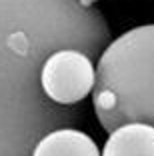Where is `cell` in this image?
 Here are the masks:
<instances>
[{"mask_svg":"<svg viewBox=\"0 0 154 156\" xmlns=\"http://www.w3.org/2000/svg\"><path fill=\"white\" fill-rule=\"evenodd\" d=\"M92 2L0 0V156H32L44 134L80 122L78 106L46 98L40 70L60 48L102 54L110 28Z\"/></svg>","mask_w":154,"mask_h":156,"instance_id":"cell-1","label":"cell"},{"mask_svg":"<svg viewBox=\"0 0 154 156\" xmlns=\"http://www.w3.org/2000/svg\"><path fill=\"white\" fill-rule=\"evenodd\" d=\"M92 104L108 134L128 122L154 126V24L108 42L98 56Z\"/></svg>","mask_w":154,"mask_h":156,"instance_id":"cell-2","label":"cell"},{"mask_svg":"<svg viewBox=\"0 0 154 156\" xmlns=\"http://www.w3.org/2000/svg\"><path fill=\"white\" fill-rule=\"evenodd\" d=\"M102 156H154V126L128 122L108 134Z\"/></svg>","mask_w":154,"mask_h":156,"instance_id":"cell-5","label":"cell"},{"mask_svg":"<svg viewBox=\"0 0 154 156\" xmlns=\"http://www.w3.org/2000/svg\"><path fill=\"white\" fill-rule=\"evenodd\" d=\"M32 156H102V152L86 132L64 126L44 134L36 142Z\"/></svg>","mask_w":154,"mask_h":156,"instance_id":"cell-4","label":"cell"},{"mask_svg":"<svg viewBox=\"0 0 154 156\" xmlns=\"http://www.w3.org/2000/svg\"><path fill=\"white\" fill-rule=\"evenodd\" d=\"M94 60L78 48H60L44 60L40 86L46 98L60 106H78L94 90Z\"/></svg>","mask_w":154,"mask_h":156,"instance_id":"cell-3","label":"cell"}]
</instances>
